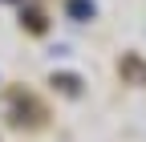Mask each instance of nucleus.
I'll return each instance as SVG.
<instances>
[{
	"instance_id": "nucleus-1",
	"label": "nucleus",
	"mask_w": 146,
	"mask_h": 142,
	"mask_svg": "<svg viewBox=\"0 0 146 142\" xmlns=\"http://www.w3.org/2000/svg\"><path fill=\"white\" fill-rule=\"evenodd\" d=\"M69 12L77 16V21H85V16H94V4H89V0H69Z\"/></svg>"
}]
</instances>
